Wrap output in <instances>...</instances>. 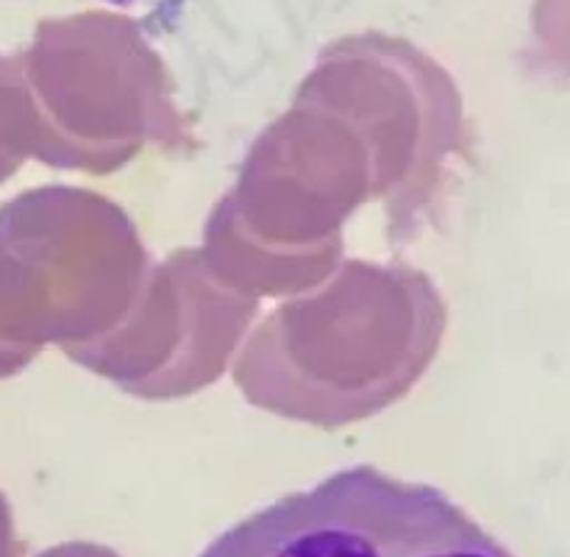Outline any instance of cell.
<instances>
[{
	"instance_id": "obj_1",
	"label": "cell",
	"mask_w": 570,
	"mask_h": 557,
	"mask_svg": "<svg viewBox=\"0 0 570 557\" xmlns=\"http://www.w3.org/2000/svg\"><path fill=\"white\" fill-rule=\"evenodd\" d=\"M198 557L515 555L443 490L354 466L250 512Z\"/></svg>"
},
{
	"instance_id": "obj_2",
	"label": "cell",
	"mask_w": 570,
	"mask_h": 557,
	"mask_svg": "<svg viewBox=\"0 0 570 557\" xmlns=\"http://www.w3.org/2000/svg\"><path fill=\"white\" fill-rule=\"evenodd\" d=\"M115 3H128V0H115Z\"/></svg>"
}]
</instances>
